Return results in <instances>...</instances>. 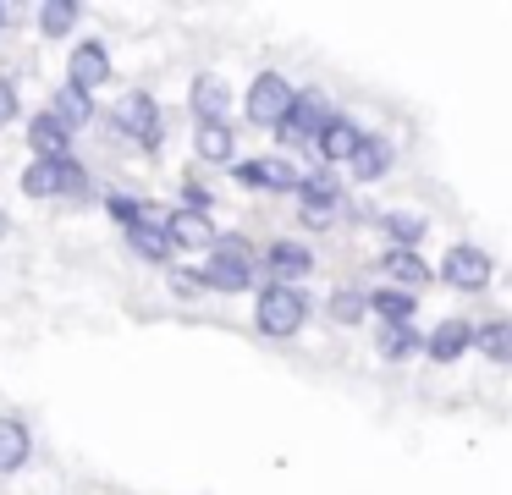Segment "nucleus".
<instances>
[{
    "mask_svg": "<svg viewBox=\"0 0 512 495\" xmlns=\"http://www.w3.org/2000/svg\"><path fill=\"white\" fill-rule=\"evenodd\" d=\"M67 83L83 88V94H89V88H100V83H111V55H105L100 39H89V44H78V50H72Z\"/></svg>",
    "mask_w": 512,
    "mask_h": 495,
    "instance_id": "9d476101",
    "label": "nucleus"
},
{
    "mask_svg": "<svg viewBox=\"0 0 512 495\" xmlns=\"http://www.w3.org/2000/svg\"><path fill=\"white\" fill-rule=\"evenodd\" d=\"M193 149H199V160L226 165L237 154V132L226 127V121H199V127H193Z\"/></svg>",
    "mask_w": 512,
    "mask_h": 495,
    "instance_id": "ddd939ff",
    "label": "nucleus"
},
{
    "mask_svg": "<svg viewBox=\"0 0 512 495\" xmlns=\"http://www.w3.org/2000/svg\"><path fill=\"white\" fill-rule=\"evenodd\" d=\"M39 28H45V39L72 33L78 28V0H45V6H39Z\"/></svg>",
    "mask_w": 512,
    "mask_h": 495,
    "instance_id": "393cba45",
    "label": "nucleus"
},
{
    "mask_svg": "<svg viewBox=\"0 0 512 495\" xmlns=\"http://www.w3.org/2000/svg\"><path fill=\"white\" fill-rule=\"evenodd\" d=\"M424 347V341H419V330H413V325H386V330H380V352H386V358H413V352H419Z\"/></svg>",
    "mask_w": 512,
    "mask_h": 495,
    "instance_id": "a878e982",
    "label": "nucleus"
},
{
    "mask_svg": "<svg viewBox=\"0 0 512 495\" xmlns=\"http://www.w3.org/2000/svg\"><path fill=\"white\" fill-rule=\"evenodd\" d=\"M215 259H204V286H215V292H248L254 286V259H248V242L243 237H215Z\"/></svg>",
    "mask_w": 512,
    "mask_h": 495,
    "instance_id": "f257e3e1",
    "label": "nucleus"
},
{
    "mask_svg": "<svg viewBox=\"0 0 512 495\" xmlns=\"http://www.w3.org/2000/svg\"><path fill=\"white\" fill-rule=\"evenodd\" d=\"M160 226H166L171 248H193V253H210L215 248V220L204 215V209H177V215H166Z\"/></svg>",
    "mask_w": 512,
    "mask_h": 495,
    "instance_id": "39448f33",
    "label": "nucleus"
},
{
    "mask_svg": "<svg viewBox=\"0 0 512 495\" xmlns=\"http://www.w3.org/2000/svg\"><path fill=\"white\" fill-rule=\"evenodd\" d=\"M369 308H375L386 325H408L413 319V292H397V286H380L375 297H369Z\"/></svg>",
    "mask_w": 512,
    "mask_h": 495,
    "instance_id": "b1692460",
    "label": "nucleus"
},
{
    "mask_svg": "<svg viewBox=\"0 0 512 495\" xmlns=\"http://www.w3.org/2000/svg\"><path fill=\"white\" fill-rule=\"evenodd\" d=\"M441 281L446 286H457V292H479V286H490V259H485V248H452L441 259Z\"/></svg>",
    "mask_w": 512,
    "mask_h": 495,
    "instance_id": "20e7f679",
    "label": "nucleus"
},
{
    "mask_svg": "<svg viewBox=\"0 0 512 495\" xmlns=\"http://www.w3.org/2000/svg\"><path fill=\"white\" fill-rule=\"evenodd\" d=\"M237 182L265 187V193H298L303 171L292 160H243V165H237Z\"/></svg>",
    "mask_w": 512,
    "mask_h": 495,
    "instance_id": "6e6552de",
    "label": "nucleus"
},
{
    "mask_svg": "<svg viewBox=\"0 0 512 495\" xmlns=\"http://www.w3.org/2000/svg\"><path fill=\"white\" fill-rule=\"evenodd\" d=\"M116 127H122L127 138H138V143H160V110H155V99H149L144 88L122 94V105H116Z\"/></svg>",
    "mask_w": 512,
    "mask_h": 495,
    "instance_id": "423d86ee",
    "label": "nucleus"
},
{
    "mask_svg": "<svg viewBox=\"0 0 512 495\" xmlns=\"http://www.w3.org/2000/svg\"><path fill=\"white\" fill-rule=\"evenodd\" d=\"M188 105H193L199 121H226V110H232V88H226L221 77H193Z\"/></svg>",
    "mask_w": 512,
    "mask_h": 495,
    "instance_id": "f8f14e48",
    "label": "nucleus"
},
{
    "mask_svg": "<svg viewBox=\"0 0 512 495\" xmlns=\"http://www.w3.org/2000/svg\"><path fill=\"white\" fill-rule=\"evenodd\" d=\"M28 451H34L28 429L17 424V418H0V473H17L28 462Z\"/></svg>",
    "mask_w": 512,
    "mask_h": 495,
    "instance_id": "412c9836",
    "label": "nucleus"
},
{
    "mask_svg": "<svg viewBox=\"0 0 512 495\" xmlns=\"http://www.w3.org/2000/svg\"><path fill=\"white\" fill-rule=\"evenodd\" d=\"M468 341H474V330H468L463 319H441V325L430 330V341H424V352H430L435 363H452L468 352Z\"/></svg>",
    "mask_w": 512,
    "mask_h": 495,
    "instance_id": "dca6fc26",
    "label": "nucleus"
},
{
    "mask_svg": "<svg viewBox=\"0 0 512 495\" xmlns=\"http://www.w3.org/2000/svg\"><path fill=\"white\" fill-rule=\"evenodd\" d=\"M72 160V154H67ZM67 160H34L23 171V193L28 198H61L67 193Z\"/></svg>",
    "mask_w": 512,
    "mask_h": 495,
    "instance_id": "2eb2a0df",
    "label": "nucleus"
},
{
    "mask_svg": "<svg viewBox=\"0 0 512 495\" xmlns=\"http://www.w3.org/2000/svg\"><path fill=\"white\" fill-rule=\"evenodd\" d=\"M254 319H259V330H265V336L287 341V336H298L303 319H309V297H303L298 286H265V292H259Z\"/></svg>",
    "mask_w": 512,
    "mask_h": 495,
    "instance_id": "f03ea898",
    "label": "nucleus"
},
{
    "mask_svg": "<svg viewBox=\"0 0 512 495\" xmlns=\"http://www.w3.org/2000/svg\"><path fill=\"white\" fill-rule=\"evenodd\" d=\"M325 121H331V110H325L320 94H292V110H287V121H281L276 132L287 143H309V138L325 132Z\"/></svg>",
    "mask_w": 512,
    "mask_h": 495,
    "instance_id": "0eeeda50",
    "label": "nucleus"
},
{
    "mask_svg": "<svg viewBox=\"0 0 512 495\" xmlns=\"http://www.w3.org/2000/svg\"><path fill=\"white\" fill-rule=\"evenodd\" d=\"M50 116H56L61 127H67V132H78V127H89L94 105H89V94H83V88L61 83V88H56V110H50Z\"/></svg>",
    "mask_w": 512,
    "mask_h": 495,
    "instance_id": "4be33fe9",
    "label": "nucleus"
},
{
    "mask_svg": "<svg viewBox=\"0 0 512 495\" xmlns=\"http://www.w3.org/2000/svg\"><path fill=\"white\" fill-rule=\"evenodd\" d=\"M243 110H248V121H254V127H281V121H287V110H292V83H287V77H276V72L254 77Z\"/></svg>",
    "mask_w": 512,
    "mask_h": 495,
    "instance_id": "7ed1b4c3",
    "label": "nucleus"
},
{
    "mask_svg": "<svg viewBox=\"0 0 512 495\" xmlns=\"http://www.w3.org/2000/svg\"><path fill=\"white\" fill-rule=\"evenodd\" d=\"M171 286H177V292H188V297H193V292H199L204 281H199V275H171Z\"/></svg>",
    "mask_w": 512,
    "mask_h": 495,
    "instance_id": "c756f323",
    "label": "nucleus"
},
{
    "mask_svg": "<svg viewBox=\"0 0 512 495\" xmlns=\"http://www.w3.org/2000/svg\"><path fill=\"white\" fill-rule=\"evenodd\" d=\"M127 242H133V253H138V259H149V264H166V259H171L166 226H155L149 215H138L133 226H127Z\"/></svg>",
    "mask_w": 512,
    "mask_h": 495,
    "instance_id": "6ab92c4d",
    "label": "nucleus"
},
{
    "mask_svg": "<svg viewBox=\"0 0 512 495\" xmlns=\"http://www.w3.org/2000/svg\"><path fill=\"white\" fill-rule=\"evenodd\" d=\"M6 231H12V220H6V209H0V242H6Z\"/></svg>",
    "mask_w": 512,
    "mask_h": 495,
    "instance_id": "7c9ffc66",
    "label": "nucleus"
},
{
    "mask_svg": "<svg viewBox=\"0 0 512 495\" xmlns=\"http://www.w3.org/2000/svg\"><path fill=\"white\" fill-rule=\"evenodd\" d=\"M309 270H314V253L303 248V242H270V248H265V275H270V286H298Z\"/></svg>",
    "mask_w": 512,
    "mask_h": 495,
    "instance_id": "1a4fd4ad",
    "label": "nucleus"
},
{
    "mask_svg": "<svg viewBox=\"0 0 512 495\" xmlns=\"http://www.w3.org/2000/svg\"><path fill=\"white\" fill-rule=\"evenodd\" d=\"M6 121H17V83L0 77V127H6Z\"/></svg>",
    "mask_w": 512,
    "mask_h": 495,
    "instance_id": "c85d7f7f",
    "label": "nucleus"
},
{
    "mask_svg": "<svg viewBox=\"0 0 512 495\" xmlns=\"http://www.w3.org/2000/svg\"><path fill=\"white\" fill-rule=\"evenodd\" d=\"M303 226H331V215H336V204H342V193H336V182L331 176H303Z\"/></svg>",
    "mask_w": 512,
    "mask_h": 495,
    "instance_id": "9b49d317",
    "label": "nucleus"
},
{
    "mask_svg": "<svg viewBox=\"0 0 512 495\" xmlns=\"http://www.w3.org/2000/svg\"><path fill=\"white\" fill-rule=\"evenodd\" d=\"M28 143H34V154H39V160H67L72 132L61 127L56 116H45V110H39V116H34V127H28Z\"/></svg>",
    "mask_w": 512,
    "mask_h": 495,
    "instance_id": "f3484780",
    "label": "nucleus"
},
{
    "mask_svg": "<svg viewBox=\"0 0 512 495\" xmlns=\"http://www.w3.org/2000/svg\"><path fill=\"white\" fill-rule=\"evenodd\" d=\"M331 314L342 319V325H358V319L369 314V297L364 292H347V286H342V292L331 297Z\"/></svg>",
    "mask_w": 512,
    "mask_h": 495,
    "instance_id": "cd10ccee",
    "label": "nucleus"
},
{
    "mask_svg": "<svg viewBox=\"0 0 512 495\" xmlns=\"http://www.w3.org/2000/svg\"><path fill=\"white\" fill-rule=\"evenodd\" d=\"M386 231L397 248H413V242L424 237V215H408V209H397V215H386Z\"/></svg>",
    "mask_w": 512,
    "mask_h": 495,
    "instance_id": "bb28decb",
    "label": "nucleus"
},
{
    "mask_svg": "<svg viewBox=\"0 0 512 495\" xmlns=\"http://www.w3.org/2000/svg\"><path fill=\"white\" fill-rule=\"evenodd\" d=\"M6 17H12V11H6V6H0V22H6Z\"/></svg>",
    "mask_w": 512,
    "mask_h": 495,
    "instance_id": "2f4dec72",
    "label": "nucleus"
},
{
    "mask_svg": "<svg viewBox=\"0 0 512 495\" xmlns=\"http://www.w3.org/2000/svg\"><path fill=\"white\" fill-rule=\"evenodd\" d=\"M386 275H391V286H397V292H413V286L430 281V264H424L413 248H391L386 253Z\"/></svg>",
    "mask_w": 512,
    "mask_h": 495,
    "instance_id": "aec40b11",
    "label": "nucleus"
},
{
    "mask_svg": "<svg viewBox=\"0 0 512 495\" xmlns=\"http://www.w3.org/2000/svg\"><path fill=\"white\" fill-rule=\"evenodd\" d=\"M314 143H320L325 160H342V165H347V160H353V149L364 143V132H358L347 116H331V121H325V132H320Z\"/></svg>",
    "mask_w": 512,
    "mask_h": 495,
    "instance_id": "a211bd4d",
    "label": "nucleus"
},
{
    "mask_svg": "<svg viewBox=\"0 0 512 495\" xmlns=\"http://www.w3.org/2000/svg\"><path fill=\"white\" fill-rule=\"evenodd\" d=\"M347 171H353V182H375V176H386L391 171V143L375 138V132H364V143L353 149Z\"/></svg>",
    "mask_w": 512,
    "mask_h": 495,
    "instance_id": "4468645a",
    "label": "nucleus"
},
{
    "mask_svg": "<svg viewBox=\"0 0 512 495\" xmlns=\"http://www.w3.org/2000/svg\"><path fill=\"white\" fill-rule=\"evenodd\" d=\"M474 347L485 352L490 363H512V319H490V325H479Z\"/></svg>",
    "mask_w": 512,
    "mask_h": 495,
    "instance_id": "5701e85b",
    "label": "nucleus"
}]
</instances>
